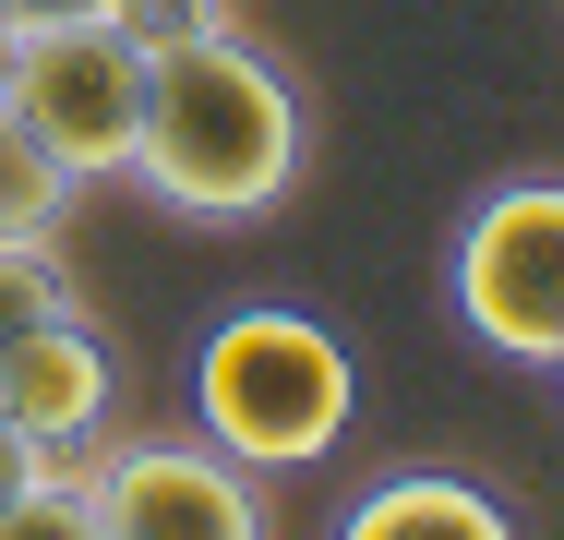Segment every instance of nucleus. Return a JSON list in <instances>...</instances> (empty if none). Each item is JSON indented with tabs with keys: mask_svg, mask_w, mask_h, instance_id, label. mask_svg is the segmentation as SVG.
Here are the masks:
<instances>
[{
	"mask_svg": "<svg viewBox=\"0 0 564 540\" xmlns=\"http://www.w3.org/2000/svg\"><path fill=\"white\" fill-rule=\"evenodd\" d=\"M0 409L36 432L48 456H85V444H109V421H120V360L97 348L85 313L12 324V336H0Z\"/></svg>",
	"mask_w": 564,
	"mask_h": 540,
	"instance_id": "nucleus-6",
	"label": "nucleus"
},
{
	"mask_svg": "<svg viewBox=\"0 0 564 540\" xmlns=\"http://www.w3.org/2000/svg\"><path fill=\"white\" fill-rule=\"evenodd\" d=\"M36 468H48V444H36V432H24L12 409H0V517L24 505V480H36Z\"/></svg>",
	"mask_w": 564,
	"mask_h": 540,
	"instance_id": "nucleus-9",
	"label": "nucleus"
},
{
	"mask_svg": "<svg viewBox=\"0 0 564 540\" xmlns=\"http://www.w3.org/2000/svg\"><path fill=\"white\" fill-rule=\"evenodd\" d=\"M0 108L85 181H120L132 169V132H144V48L132 24H36V36H0Z\"/></svg>",
	"mask_w": 564,
	"mask_h": 540,
	"instance_id": "nucleus-3",
	"label": "nucleus"
},
{
	"mask_svg": "<svg viewBox=\"0 0 564 540\" xmlns=\"http://www.w3.org/2000/svg\"><path fill=\"white\" fill-rule=\"evenodd\" d=\"M313 169V97L276 48L240 24H181L144 48V132H132V193L181 228H252L301 193Z\"/></svg>",
	"mask_w": 564,
	"mask_h": 540,
	"instance_id": "nucleus-1",
	"label": "nucleus"
},
{
	"mask_svg": "<svg viewBox=\"0 0 564 540\" xmlns=\"http://www.w3.org/2000/svg\"><path fill=\"white\" fill-rule=\"evenodd\" d=\"M48 313H85L73 264H61V228H0V336L48 324Z\"/></svg>",
	"mask_w": 564,
	"mask_h": 540,
	"instance_id": "nucleus-8",
	"label": "nucleus"
},
{
	"mask_svg": "<svg viewBox=\"0 0 564 540\" xmlns=\"http://www.w3.org/2000/svg\"><path fill=\"white\" fill-rule=\"evenodd\" d=\"M348 409H360L348 336L313 324V313H289V301H240L193 348V432L228 444L240 468H264V480L325 468L348 444Z\"/></svg>",
	"mask_w": 564,
	"mask_h": 540,
	"instance_id": "nucleus-2",
	"label": "nucleus"
},
{
	"mask_svg": "<svg viewBox=\"0 0 564 540\" xmlns=\"http://www.w3.org/2000/svg\"><path fill=\"white\" fill-rule=\"evenodd\" d=\"M553 385H564V348H553Z\"/></svg>",
	"mask_w": 564,
	"mask_h": 540,
	"instance_id": "nucleus-11",
	"label": "nucleus"
},
{
	"mask_svg": "<svg viewBox=\"0 0 564 540\" xmlns=\"http://www.w3.org/2000/svg\"><path fill=\"white\" fill-rule=\"evenodd\" d=\"M85 493H97V540H264V468H240L205 432H109L85 444Z\"/></svg>",
	"mask_w": 564,
	"mask_h": 540,
	"instance_id": "nucleus-5",
	"label": "nucleus"
},
{
	"mask_svg": "<svg viewBox=\"0 0 564 540\" xmlns=\"http://www.w3.org/2000/svg\"><path fill=\"white\" fill-rule=\"evenodd\" d=\"M445 301L492 360L553 372L564 348V181H492L445 252Z\"/></svg>",
	"mask_w": 564,
	"mask_h": 540,
	"instance_id": "nucleus-4",
	"label": "nucleus"
},
{
	"mask_svg": "<svg viewBox=\"0 0 564 540\" xmlns=\"http://www.w3.org/2000/svg\"><path fill=\"white\" fill-rule=\"evenodd\" d=\"M348 540H505L517 517H505V493H480V480H445V468H397V480H372L360 505L337 517Z\"/></svg>",
	"mask_w": 564,
	"mask_h": 540,
	"instance_id": "nucleus-7",
	"label": "nucleus"
},
{
	"mask_svg": "<svg viewBox=\"0 0 564 540\" xmlns=\"http://www.w3.org/2000/svg\"><path fill=\"white\" fill-rule=\"evenodd\" d=\"M120 0H0V36H36V24H97Z\"/></svg>",
	"mask_w": 564,
	"mask_h": 540,
	"instance_id": "nucleus-10",
	"label": "nucleus"
}]
</instances>
